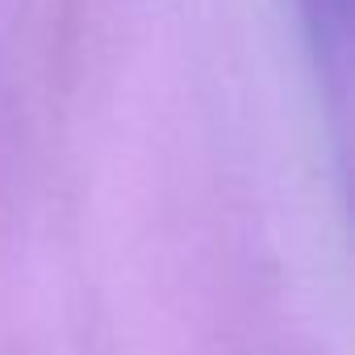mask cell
Wrapping results in <instances>:
<instances>
[{"label":"cell","mask_w":355,"mask_h":355,"mask_svg":"<svg viewBox=\"0 0 355 355\" xmlns=\"http://www.w3.org/2000/svg\"><path fill=\"white\" fill-rule=\"evenodd\" d=\"M301 9H305L318 51L338 55L343 38H347V0H301Z\"/></svg>","instance_id":"6da1fadb"}]
</instances>
